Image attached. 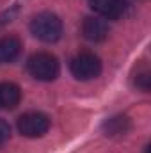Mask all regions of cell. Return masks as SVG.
<instances>
[{
    "mask_svg": "<svg viewBox=\"0 0 151 153\" xmlns=\"http://www.w3.org/2000/svg\"><path fill=\"white\" fill-rule=\"evenodd\" d=\"M103 128H105L107 135H124L130 128V121L126 116H115L103 125Z\"/></svg>",
    "mask_w": 151,
    "mask_h": 153,
    "instance_id": "obj_9",
    "label": "cell"
},
{
    "mask_svg": "<svg viewBox=\"0 0 151 153\" xmlns=\"http://www.w3.org/2000/svg\"><path fill=\"white\" fill-rule=\"evenodd\" d=\"M70 71L76 80H93L101 73V61L91 52H82L71 59Z\"/></svg>",
    "mask_w": 151,
    "mask_h": 153,
    "instance_id": "obj_3",
    "label": "cell"
},
{
    "mask_svg": "<svg viewBox=\"0 0 151 153\" xmlns=\"http://www.w3.org/2000/svg\"><path fill=\"white\" fill-rule=\"evenodd\" d=\"M82 34L85 39H89L93 43H100V41H105L109 36V25L101 18L89 16L82 23Z\"/></svg>",
    "mask_w": 151,
    "mask_h": 153,
    "instance_id": "obj_6",
    "label": "cell"
},
{
    "mask_svg": "<svg viewBox=\"0 0 151 153\" xmlns=\"http://www.w3.org/2000/svg\"><path fill=\"white\" fill-rule=\"evenodd\" d=\"M21 53V41L16 36H5L0 39V64L16 61Z\"/></svg>",
    "mask_w": 151,
    "mask_h": 153,
    "instance_id": "obj_7",
    "label": "cell"
},
{
    "mask_svg": "<svg viewBox=\"0 0 151 153\" xmlns=\"http://www.w3.org/2000/svg\"><path fill=\"white\" fill-rule=\"evenodd\" d=\"M91 7L96 14L107 20H117L126 11V0H91Z\"/></svg>",
    "mask_w": 151,
    "mask_h": 153,
    "instance_id": "obj_5",
    "label": "cell"
},
{
    "mask_svg": "<svg viewBox=\"0 0 151 153\" xmlns=\"http://www.w3.org/2000/svg\"><path fill=\"white\" fill-rule=\"evenodd\" d=\"M9 137H11V126L4 119H0V144H4Z\"/></svg>",
    "mask_w": 151,
    "mask_h": 153,
    "instance_id": "obj_10",
    "label": "cell"
},
{
    "mask_svg": "<svg viewBox=\"0 0 151 153\" xmlns=\"http://www.w3.org/2000/svg\"><path fill=\"white\" fill-rule=\"evenodd\" d=\"M21 100V89L14 82H0V109H14Z\"/></svg>",
    "mask_w": 151,
    "mask_h": 153,
    "instance_id": "obj_8",
    "label": "cell"
},
{
    "mask_svg": "<svg viewBox=\"0 0 151 153\" xmlns=\"http://www.w3.org/2000/svg\"><path fill=\"white\" fill-rule=\"evenodd\" d=\"M30 32L43 43H55L62 36V22L53 13H39L30 22Z\"/></svg>",
    "mask_w": 151,
    "mask_h": 153,
    "instance_id": "obj_1",
    "label": "cell"
},
{
    "mask_svg": "<svg viewBox=\"0 0 151 153\" xmlns=\"http://www.w3.org/2000/svg\"><path fill=\"white\" fill-rule=\"evenodd\" d=\"M27 71L36 80L50 82V80L57 78L59 71H61V66H59V61H57L55 55H52L48 52H38V53L29 57Z\"/></svg>",
    "mask_w": 151,
    "mask_h": 153,
    "instance_id": "obj_2",
    "label": "cell"
},
{
    "mask_svg": "<svg viewBox=\"0 0 151 153\" xmlns=\"http://www.w3.org/2000/svg\"><path fill=\"white\" fill-rule=\"evenodd\" d=\"M50 117L43 112H27L20 116L18 130L25 137H41L50 130Z\"/></svg>",
    "mask_w": 151,
    "mask_h": 153,
    "instance_id": "obj_4",
    "label": "cell"
}]
</instances>
